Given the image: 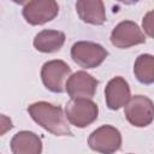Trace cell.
I'll return each mask as SVG.
<instances>
[{"mask_svg": "<svg viewBox=\"0 0 154 154\" xmlns=\"http://www.w3.org/2000/svg\"><path fill=\"white\" fill-rule=\"evenodd\" d=\"M66 36L60 30L45 29L37 32L32 40V46L41 53H54L63 48Z\"/></svg>", "mask_w": 154, "mask_h": 154, "instance_id": "obj_13", "label": "cell"}, {"mask_svg": "<svg viewBox=\"0 0 154 154\" xmlns=\"http://www.w3.org/2000/svg\"><path fill=\"white\" fill-rule=\"evenodd\" d=\"M122 134L112 125H101L88 137V146L91 150L100 154H114L122 147Z\"/></svg>", "mask_w": 154, "mask_h": 154, "instance_id": "obj_4", "label": "cell"}, {"mask_svg": "<svg viewBox=\"0 0 154 154\" xmlns=\"http://www.w3.org/2000/svg\"><path fill=\"white\" fill-rule=\"evenodd\" d=\"M31 119L54 136H72L69 122L60 106L47 101H37L28 106Z\"/></svg>", "mask_w": 154, "mask_h": 154, "instance_id": "obj_1", "label": "cell"}, {"mask_svg": "<svg viewBox=\"0 0 154 154\" xmlns=\"http://www.w3.org/2000/svg\"><path fill=\"white\" fill-rule=\"evenodd\" d=\"M40 75L47 90L60 94L65 91V83L71 76V67L64 60L53 59L42 65Z\"/></svg>", "mask_w": 154, "mask_h": 154, "instance_id": "obj_6", "label": "cell"}, {"mask_svg": "<svg viewBox=\"0 0 154 154\" xmlns=\"http://www.w3.org/2000/svg\"><path fill=\"white\" fill-rule=\"evenodd\" d=\"M107 49L91 41H77L71 47L72 60L83 69H95L107 58Z\"/></svg>", "mask_w": 154, "mask_h": 154, "instance_id": "obj_3", "label": "cell"}, {"mask_svg": "<svg viewBox=\"0 0 154 154\" xmlns=\"http://www.w3.org/2000/svg\"><path fill=\"white\" fill-rule=\"evenodd\" d=\"M12 154H41L42 141L32 131L22 130L13 135L10 142Z\"/></svg>", "mask_w": 154, "mask_h": 154, "instance_id": "obj_12", "label": "cell"}, {"mask_svg": "<svg viewBox=\"0 0 154 154\" xmlns=\"http://www.w3.org/2000/svg\"><path fill=\"white\" fill-rule=\"evenodd\" d=\"M134 75L136 79L146 85L154 83V57L152 54H141L134 64Z\"/></svg>", "mask_w": 154, "mask_h": 154, "instance_id": "obj_14", "label": "cell"}, {"mask_svg": "<svg viewBox=\"0 0 154 154\" xmlns=\"http://www.w3.org/2000/svg\"><path fill=\"white\" fill-rule=\"evenodd\" d=\"M99 85V81L85 71L71 73L65 83V91L71 99H93Z\"/></svg>", "mask_w": 154, "mask_h": 154, "instance_id": "obj_9", "label": "cell"}, {"mask_svg": "<svg viewBox=\"0 0 154 154\" xmlns=\"http://www.w3.org/2000/svg\"><path fill=\"white\" fill-rule=\"evenodd\" d=\"M59 13V5L54 0H31L25 2L22 14L30 25H42L53 20Z\"/></svg>", "mask_w": 154, "mask_h": 154, "instance_id": "obj_7", "label": "cell"}, {"mask_svg": "<svg viewBox=\"0 0 154 154\" xmlns=\"http://www.w3.org/2000/svg\"><path fill=\"white\" fill-rule=\"evenodd\" d=\"M129 154H131V153H129Z\"/></svg>", "mask_w": 154, "mask_h": 154, "instance_id": "obj_17", "label": "cell"}, {"mask_svg": "<svg viewBox=\"0 0 154 154\" xmlns=\"http://www.w3.org/2000/svg\"><path fill=\"white\" fill-rule=\"evenodd\" d=\"M131 97V90L128 81L122 76H116L108 81L105 88L106 106L112 111L124 107Z\"/></svg>", "mask_w": 154, "mask_h": 154, "instance_id": "obj_10", "label": "cell"}, {"mask_svg": "<svg viewBox=\"0 0 154 154\" xmlns=\"http://www.w3.org/2000/svg\"><path fill=\"white\" fill-rule=\"evenodd\" d=\"M76 12L79 19L87 24L102 25L106 22L105 5L101 0H78Z\"/></svg>", "mask_w": 154, "mask_h": 154, "instance_id": "obj_11", "label": "cell"}, {"mask_svg": "<svg viewBox=\"0 0 154 154\" xmlns=\"http://www.w3.org/2000/svg\"><path fill=\"white\" fill-rule=\"evenodd\" d=\"M126 120L136 128H146L153 123L154 106L153 101L144 95H134L124 106Z\"/></svg>", "mask_w": 154, "mask_h": 154, "instance_id": "obj_5", "label": "cell"}, {"mask_svg": "<svg viewBox=\"0 0 154 154\" xmlns=\"http://www.w3.org/2000/svg\"><path fill=\"white\" fill-rule=\"evenodd\" d=\"M111 43L120 49L130 48L137 45L146 43V34L141 30L138 24L132 20H123L118 23L111 32Z\"/></svg>", "mask_w": 154, "mask_h": 154, "instance_id": "obj_8", "label": "cell"}, {"mask_svg": "<svg viewBox=\"0 0 154 154\" xmlns=\"http://www.w3.org/2000/svg\"><path fill=\"white\" fill-rule=\"evenodd\" d=\"M66 120L79 129L93 124L99 117V106L90 99H71L65 106Z\"/></svg>", "mask_w": 154, "mask_h": 154, "instance_id": "obj_2", "label": "cell"}, {"mask_svg": "<svg viewBox=\"0 0 154 154\" xmlns=\"http://www.w3.org/2000/svg\"><path fill=\"white\" fill-rule=\"evenodd\" d=\"M12 128H13L12 119L6 114L0 113V137L4 136L6 132H8Z\"/></svg>", "mask_w": 154, "mask_h": 154, "instance_id": "obj_15", "label": "cell"}, {"mask_svg": "<svg viewBox=\"0 0 154 154\" xmlns=\"http://www.w3.org/2000/svg\"><path fill=\"white\" fill-rule=\"evenodd\" d=\"M142 26L144 29V32L149 36L153 37V11H149L142 20Z\"/></svg>", "mask_w": 154, "mask_h": 154, "instance_id": "obj_16", "label": "cell"}]
</instances>
